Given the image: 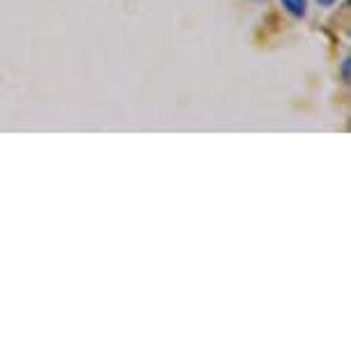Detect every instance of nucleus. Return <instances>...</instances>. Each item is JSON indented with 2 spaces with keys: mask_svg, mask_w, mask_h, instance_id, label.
<instances>
[{
  "mask_svg": "<svg viewBox=\"0 0 351 351\" xmlns=\"http://www.w3.org/2000/svg\"><path fill=\"white\" fill-rule=\"evenodd\" d=\"M319 3H322V5H333L335 0H319Z\"/></svg>",
  "mask_w": 351,
  "mask_h": 351,
  "instance_id": "obj_3",
  "label": "nucleus"
},
{
  "mask_svg": "<svg viewBox=\"0 0 351 351\" xmlns=\"http://www.w3.org/2000/svg\"><path fill=\"white\" fill-rule=\"evenodd\" d=\"M342 76H344V81H349V60H344L342 64Z\"/></svg>",
  "mask_w": 351,
  "mask_h": 351,
  "instance_id": "obj_2",
  "label": "nucleus"
},
{
  "mask_svg": "<svg viewBox=\"0 0 351 351\" xmlns=\"http://www.w3.org/2000/svg\"><path fill=\"white\" fill-rule=\"evenodd\" d=\"M282 5L287 8L289 14H294V16H303L306 14V0H282Z\"/></svg>",
  "mask_w": 351,
  "mask_h": 351,
  "instance_id": "obj_1",
  "label": "nucleus"
}]
</instances>
